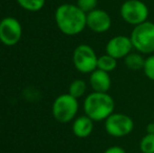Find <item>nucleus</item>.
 Here are the masks:
<instances>
[{
	"label": "nucleus",
	"mask_w": 154,
	"mask_h": 153,
	"mask_svg": "<svg viewBox=\"0 0 154 153\" xmlns=\"http://www.w3.org/2000/svg\"><path fill=\"white\" fill-rule=\"evenodd\" d=\"M94 129V122L86 115H80L73 120L72 132L79 139H86L90 136Z\"/></svg>",
	"instance_id": "12"
},
{
	"label": "nucleus",
	"mask_w": 154,
	"mask_h": 153,
	"mask_svg": "<svg viewBox=\"0 0 154 153\" xmlns=\"http://www.w3.org/2000/svg\"><path fill=\"white\" fill-rule=\"evenodd\" d=\"M149 14L148 5L142 0H125L120 8L121 18L133 26L148 21Z\"/></svg>",
	"instance_id": "4"
},
{
	"label": "nucleus",
	"mask_w": 154,
	"mask_h": 153,
	"mask_svg": "<svg viewBox=\"0 0 154 153\" xmlns=\"http://www.w3.org/2000/svg\"><path fill=\"white\" fill-rule=\"evenodd\" d=\"M145 60H146V58L144 57V55L135 50L130 53L124 59V64L128 69L138 72V70H143V68H144Z\"/></svg>",
	"instance_id": "13"
},
{
	"label": "nucleus",
	"mask_w": 154,
	"mask_h": 153,
	"mask_svg": "<svg viewBox=\"0 0 154 153\" xmlns=\"http://www.w3.org/2000/svg\"><path fill=\"white\" fill-rule=\"evenodd\" d=\"M86 90H87V84H86V82L84 80L77 79L70 83V85L68 87V93L70 96H72L73 98L79 99L82 98L86 93Z\"/></svg>",
	"instance_id": "15"
},
{
	"label": "nucleus",
	"mask_w": 154,
	"mask_h": 153,
	"mask_svg": "<svg viewBox=\"0 0 154 153\" xmlns=\"http://www.w3.org/2000/svg\"><path fill=\"white\" fill-rule=\"evenodd\" d=\"M97 56L90 45L80 44L72 54V62L75 69L81 74H91L97 68Z\"/></svg>",
	"instance_id": "7"
},
{
	"label": "nucleus",
	"mask_w": 154,
	"mask_h": 153,
	"mask_svg": "<svg viewBox=\"0 0 154 153\" xmlns=\"http://www.w3.org/2000/svg\"><path fill=\"white\" fill-rule=\"evenodd\" d=\"M103 153H127V152L121 146H111V147L107 148Z\"/></svg>",
	"instance_id": "20"
},
{
	"label": "nucleus",
	"mask_w": 154,
	"mask_h": 153,
	"mask_svg": "<svg viewBox=\"0 0 154 153\" xmlns=\"http://www.w3.org/2000/svg\"><path fill=\"white\" fill-rule=\"evenodd\" d=\"M22 37V26L14 17H5L0 21V41L6 46H14Z\"/></svg>",
	"instance_id": "8"
},
{
	"label": "nucleus",
	"mask_w": 154,
	"mask_h": 153,
	"mask_svg": "<svg viewBox=\"0 0 154 153\" xmlns=\"http://www.w3.org/2000/svg\"><path fill=\"white\" fill-rule=\"evenodd\" d=\"M116 66H118V60L107 54L100 56L97 58V69L104 70V72L110 74L111 72L116 70Z\"/></svg>",
	"instance_id": "14"
},
{
	"label": "nucleus",
	"mask_w": 154,
	"mask_h": 153,
	"mask_svg": "<svg viewBox=\"0 0 154 153\" xmlns=\"http://www.w3.org/2000/svg\"><path fill=\"white\" fill-rule=\"evenodd\" d=\"M146 133H154V122H153V121L147 125Z\"/></svg>",
	"instance_id": "21"
},
{
	"label": "nucleus",
	"mask_w": 154,
	"mask_h": 153,
	"mask_svg": "<svg viewBox=\"0 0 154 153\" xmlns=\"http://www.w3.org/2000/svg\"><path fill=\"white\" fill-rule=\"evenodd\" d=\"M130 39L136 51L144 56L154 54V22L148 20L134 26Z\"/></svg>",
	"instance_id": "3"
},
{
	"label": "nucleus",
	"mask_w": 154,
	"mask_h": 153,
	"mask_svg": "<svg viewBox=\"0 0 154 153\" xmlns=\"http://www.w3.org/2000/svg\"><path fill=\"white\" fill-rule=\"evenodd\" d=\"M153 122H154V111H153Z\"/></svg>",
	"instance_id": "22"
},
{
	"label": "nucleus",
	"mask_w": 154,
	"mask_h": 153,
	"mask_svg": "<svg viewBox=\"0 0 154 153\" xmlns=\"http://www.w3.org/2000/svg\"><path fill=\"white\" fill-rule=\"evenodd\" d=\"M53 115L59 123H69L75 118L79 111L78 99L73 98L69 93H63L59 96L53 104Z\"/></svg>",
	"instance_id": "5"
},
{
	"label": "nucleus",
	"mask_w": 154,
	"mask_h": 153,
	"mask_svg": "<svg viewBox=\"0 0 154 153\" xmlns=\"http://www.w3.org/2000/svg\"><path fill=\"white\" fill-rule=\"evenodd\" d=\"M86 13L77 4L65 3L56 10L57 26L66 36H77L86 29Z\"/></svg>",
	"instance_id": "1"
},
{
	"label": "nucleus",
	"mask_w": 154,
	"mask_h": 153,
	"mask_svg": "<svg viewBox=\"0 0 154 153\" xmlns=\"http://www.w3.org/2000/svg\"><path fill=\"white\" fill-rule=\"evenodd\" d=\"M77 5L84 13L88 14L89 12H91V11L97 8V0H77Z\"/></svg>",
	"instance_id": "19"
},
{
	"label": "nucleus",
	"mask_w": 154,
	"mask_h": 153,
	"mask_svg": "<svg viewBox=\"0 0 154 153\" xmlns=\"http://www.w3.org/2000/svg\"><path fill=\"white\" fill-rule=\"evenodd\" d=\"M116 103L108 92H95L87 94L83 102L85 115L93 122H104L114 112Z\"/></svg>",
	"instance_id": "2"
},
{
	"label": "nucleus",
	"mask_w": 154,
	"mask_h": 153,
	"mask_svg": "<svg viewBox=\"0 0 154 153\" xmlns=\"http://www.w3.org/2000/svg\"><path fill=\"white\" fill-rule=\"evenodd\" d=\"M140 153H142V152H140Z\"/></svg>",
	"instance_id": "23"
},
{
	"label": "nucleus",
	"mask_w": 154,
	"mask_h": 153,
	"mask_svg": "<svg viewBox=\"0 0 154 153\" xmlns=\"http://www.w3.org/2000/svg\"><path fill=\"white\" fill-rule=\"evenodd\" d=\"M19 5L29 12H38L42 10L45 0H17Z\"/></svg>",
	"instance_id": "17"
},
{
	"label": "nucleus",
	"mask_w": 154,
	"mask_h": 153,
	"mask_svg": "<svg viewBox=\"0 0 154 153\" xmlns=\"http://www.w3.org/2000/svg\"><path fill=\"white\" fill-rule=\"evenodd\" d=\"M140 151L142 153H154V133H146L140 139Z\"/></svg>",
	"instance_id": "16"
},
{
	"label": "nucleus",
	"mask_w": 154,
	"mask_h": 153,
	"mask_svg": "<svg viewBox=\"0 0 154 153\" xmlns=\"http://www.w3.org/2000/svg\"><path fill=\"white\" fill-rule=\"evenodd\" d=\"M105 131L108 135L116 139H123L134 130V121L130 115L125 113L113 112L104 121Z\"/></svg>",
	"instance_id": "6"
},
{
	"label": "nucleus",
	"mask_w": 154,
	"mask_h": 153,
	"mask_svg": "<svg viewBox=\"0 0 154 153\" xmlns=\"http://www.w3.org/2000/svg\"><path fill=\"white\" fill-rule=\"evenodd\" d=\"M143 72L149 80L154 82V54L147 56Z\"/></svg>",
	"instance_id": "18"
},
{
	"label": "nucleus",
	"mask_w": 154,
	"mask_h": 153,
	"mask_svg": "<svg viewBox=\"0 0 154 153\" xmlns=\"http://www.w3.org/2000/svg\"><path fill=\"white\" fill-rule=\"evenodd\" d=\"M89 85L95 92H108L111 88L112 81L109 72L95 69L89 76Z\"/></svg>",
	"instance_id": "11"
},
{
	"label": "nucleus",
	"mask_w": 154,
	"mask_h": 153,
	"mask_svg": "<svg viewBox=\"0 0 154 153\" xmlns=\"http://www.w3.org/2000/svg\"><path fill=\"white\" fill-rule=\"evenodd\" d=\"M86 26L95 34H104L112 26V19L108 12L95 8L86 15Z\"/></svg>",
	"instance_id": "10"
},
{
	"label": "nucleus",
	"mask_w": 154,
	"mask_h": 153,
	"mask_svg": "<svg viewBox=\"0 0 154 153\" xmlns=\"http://www.w3.org/2000/svg\"><path fill=\"white\" fill-rule=\"evenodd\" d=\"M133 44L130 36L116 35L108 40L106 43V54L116 60L125 59L130 53L133 51Z\"/></svg>",
	"instance_id": "9"
}]
</instances>
